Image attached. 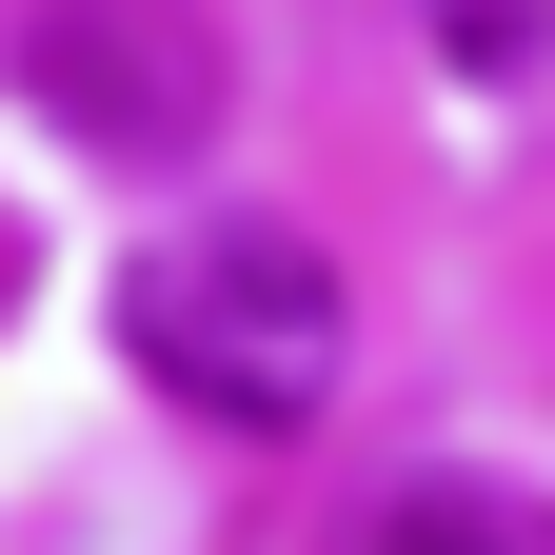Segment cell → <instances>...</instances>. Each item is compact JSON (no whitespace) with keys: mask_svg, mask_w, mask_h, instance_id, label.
<instances>
[{"mask_svg":"<svg viewBox=\"0 0 555 555\" xmlns=\"http://www.w3.org/2000/svg\"><path fill=\"white\" fill-rule=\"evenodd\" d=\"M119 358L159 377L179 416H219V437H298V416H337L358 298H337V258H318V238L219 219V238H159V258L119 278Z\"/></svg>","mask_w":555,"mask_h":555,"instance_id":"1","label":"cell"},{"mask_svg":"<svg viewBox=\"0 0 555 555\" xmlns=\"http://www.w3.org/2000/svg\"><path fill=\"white\" fill-rule=\"evenodd\" d=\"M21 100L80 159H179L219 119V21L198 0H40L21 21Z\"/></svg>","mask_w":555,"mask_h":555,"instance_id":"2","label":"cell"},{"mask_svg":"<svg viewBox=\"0 0 555 555\" xmlns=\"http://www.w3.org/2000/svg\"><path fill=\"white\" fill-rule=\"evenodd\" d=\"M358 555H555V516L535 496H496V476H416V496H377V535Z\"/></svg>","mask_w":555,"mask_h":555,"instance_id":"3","label":"cell"},{"mask_svg":"<svg viewBox=\"0 0 555 555\" xmlns=\"http://www.w3.org/2000/svg\"><path fill=\"white\" fill-rule=\"evenodd\" d=\"M416 40H437L456 80H535V60H555V0H416Z\"/></svg>","mask_w":555,"mask_h":555,"instance_id":"4","label":"cell"}]
</instances>
